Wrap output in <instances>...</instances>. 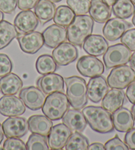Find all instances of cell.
I'll return each instance as SVG.
<instances>
[{
	"mask_svg": "<svg viewBox=\"0 0 135 150\" xmlns=\"http://www.w3.org/2000/svg\"><path fill=\"white\" fill-rule=\"evenodd\" d=\"M105 148L107 150H128L129 149L127 145L124 143L121 139L116 135L115 138L109 139L106 142L105 145Z\"/></svg>",
	"mask_w": 135,
	"mask_h": 150,
	"instance_id": "8d00e7d4",
	"label": "cell"
},
{
	"mask_svg": "<svg viewBox=\"0 0 135 150\" xmlns=\"http://www.w3.org/2000/svg\"><path fill=\"white\" fill-rule=\"evenodd\" d=\"M64 83L70 105L75 109H83L88 101L87 83L85 79L78 76H72L65 78Z\"/></svg>",
	"mask_w": 135,
	"mask_h": 150,
	"instance_id": "3957f363",
	"label": "cell"
},
{
	"mask_svg": "<svg viewBox=\"0 0 135 150\" xmlns=\"http://www.w3.org/2000/svg\"><path fill=\"white\" fill-rule=\"evenodd\" d=\"M53 57L57 65L66 66L76 60L78 50L73 44L64 42L54 48Z\"/></svg>",
	"mask_w": 135,
	"mask_h": 150,
	"instance_id": "4fadbf2b",
	"label": "cell"
},
{
	"mask_svg": "<svg viewBox=\"0 0 135 150\" xmlns=\"http://www.w3.org/2000/svg\"><path fill=\"white\" fill-rule=\"evenodd\" d=\"M72 135V130L64 124L53 126L48 135V144L50 149H62L66 146Z\"/></svg>",
	"mask_w": 135,
	"mask_h": 150,
	"instance_id": "7c38bea8",
	"label": "cell"
},
{
	"mask_svg": "<svg viewBox=\"0 0 135 150\" xmlns=\"http://www.w3.org/2000/svg\"><path fill=\"white\" fill-rule=\"evenodd\" d=\"M19 97L25 105L32 110H38L43 107L46 97L38 87L30 86L21 89Z\"/></svg>",
	"mask_w": 135,
	"mask_h": 150,
	"instance_id": "9c48e42d",
	"label": "cell"
},
{
	"mask_svg": "<svg viewBox=\"0 0 135 150\" xmlns=\"http://www.w3.org/2000/svg\"><path fill=\"white\" fill-rule=\"evenodd\" d=\"M35 66L38 73L41 75L54 73L57 69V64L53 57L48 54H43L38 57Z\"/></svg>",
	"mask_w": 135,
	"mask_h": 150,
	"instance_id": "f546056e",
	"label": "cell"
},
{
	"mask_svg": "<svg viewBox=\"0 0 135 150\" xmlns=\"http://www.w3.org/2000/svg\"><path fill=\"white\" fill-rule=\"evenodd\" d=\"M3 149L5 150H26L27 146L23 140L17 138H9L5 141Z\"/></svg>",
	"mask_w": 135,
	"mask_h": 150,
	"instance_id": "836d02e7",
	"label": "cell"
},
{
	"mask_svg": "<svg viewBox=\"0 0 135 150\" xmlns=\"http://www.w3.org/2000/svg\"><path fill=\"white\" fill-rule=\"evenodd\" d=\"M82 47L89 55L100 56L103 55L107 50L109 43L103 36L91 35L85 39Z\"/></svg>",
	"mask_w": 135,
	"mask_h": 150,
	"instance_id": "d6986e66",
	"label": "cell"
},
{
	"mask_svg": "<svg viewBox=\"0 0 135 150\" xmlns=\"http://www.w3.org/2000/svg\"><path fill=\"white\" fill-rule=\"evenodd\" d=\"M103 2H105V3L108 5L109 6H113V5L115 3V2L117 1V0H102Z\"/></svg>",
	"mask_w": 135,
	"mask_h": 150,
	"instance_id": "f6af8a7d",
	"label": "cell"
},
{
	"mask_svg": "<svg viewBox=\"0 0 135 150\" xmlns=\"http://www.w3.org/2000/svg\"><path fill=\"white\" fill-rule=\"evenodd\" d=\"M125 100V93L123 89H113L109 91L102 99L101 106L109 112L113 113L123 107Z\"/></svg>",
	"mask_w": 135,
	"mask_h": 150,
	"instance_id": "44dd1931",
	"label": "cell"
},
{
	"mask_svg": "<svg viewBox=\"0 0 135 150\" xmlns=\"http://www.w3.org/2000/svg\"><path fill=\"white\" fill-rule=\"evenodd\" d=\"M4 132L3 130V127H2V125L0 124V145H1L2 141L4 140Z\"/></svg>",
	"mask_w": 135,
	"mask_h": 150,
	"instance_id": "ee69618b",
	"label": "cell"
},
{
	"mask_svg": "<svg viewBox=\"0 0 135 150\" xmlns=\"http://www.w3.org/2000/svg\"><path fill=\"white\" fill-rule=\"evenodd\" d=\"M17 6V0H0V10L6 14H12Z\"/></svg>",
	"mask_w": 135,
	"mask_h": 150,
	"instance_id": "74e56055",
	"label": "cell"
},
{
	"mask_svg": "<svg viewBox=\"0 0 135 150\" xmlns=\"http://www.w3.org/2000/svg\"><path fill=\"white\" fill-rule=\"evenodd\" d=\"M48 1L53 2V3H58V2L61 1L62 0H48Z\"/></svg>",
	"mask_w": 135,
	"mask_h": 150,
	"instance_id": "681fc988",
	"label": "cell"
},
{
	"mask_svg": "<svg viewBox=\"0 0 135 150\" xmlns=\"http://www.w3.org/2000/svg\"><path fill=\"white\" fill-rule=\"evenodd\" d=\"M124 142L129 149H135V128L127 132L124 136Z\"/></svg>",
	"mask_w": 135,
	"mask_h": 150,
	"instance_id": "ab89813d",
	"label": "cell"
},
{
	"mask_svg": "<svg viewBox=\"0 0 135 150\" xmlns=\"http://www.w3.org/2000/svg\"><path fill=\"white\" fill-rule=\"evenodd\" d=\"M40 0H17V6L22 11L35 8Z\"/></svg>",
	"mask_w": 135,
	"mask_h": 150,
	"instance_id": "f35d334b",
	"label": "cell"
},
{
	"mask_svg": "<svg viewBox=\"0 0 135 150\" xmlns=\"http://www.w3.org/2000/svg\"><path fill=\"white\" fill-rule=\"evenodd\" d=\"M112 6L115 16L123 19H129L135 11L134 5L131 0H117Z\"/></svg>",
	"mask_w": 135,
	"mask_h": 150,
	"instance_id": "83f0119b",
	"label": "cell"
},
{
	"mask_svg": "<svg viewBox=\"0 0 135 150\" xmlns=\"http://www.w3.org/2000/svg\"><path fill=\"white\" fill-rule=\"evenodd\" d=\"M56 6L48 0H40L35 7V13L41 25H45L53 19L56 12Z\"/></svg>",
	"mask_w": 135,
	"mask_h": 150,
	"instance_id": "484cf974",
	"label": "cell"
},
{
	"mask_svg": "<svg viewBox=\"0 0 135 150\" xmlns=\"http://www.w3.org/2000/svg\"><path fill=\"white\" fill-rule=\"evenodd\" d=\"M4 13L2 12L1 10H0V23H1L2 21L4 20Z\"/></svg>",
	"mask_w": 135,
	"mask_h": 150,
	"instance_id": "7dc6e473",
	"label": "cell"
},
{
	"mask_svg": "<svg viewBox=\"0 0 135 150\" xmlns=\"http://www.w3.org/2000/svg\"><path fill=\"white\" fill-rule=\"evenodd\" d=\"M89 13L93 20L99 23H106L111 16L110 6L102 0H92Z\"/></svg>",
	"mask_w": 135,
	"mask_h": 150,
	"instance_id": "d4e9b609",
	"label": "cell"
},
{
	"mask_svg": "<svg viewBox=\"0 0 135 150\" xmlns=\"http://www.w3.org/2000/svg\"><path fill=\"white\" fill-rule=\"evenodd\" d=\"M131 1L134 4V5H135V0H131Z\"/></svg>",
	"mask_w": 135,
	"mask_h": 150,
	"instance_id": "f907efd6",
	"label": "cell"
},
{
	"mask_svg": "<svg viewBox=\"0 0 135 150\" xmlns=\"http://www.w3.org/2000/svg\"><path fill=\"white\" fill-rule=\"evenodd\" d=\"M135 81V71L131 66L123 65L114 68L107 79V83L112 89H124Z\"/></svg>",
	"mask_w": 135,
	"mask_h": 150,
	"instance_id": "8992f818",
	"label": "cell"
},
{
	"mask_svg": "<svg viewBox=\"0 0 135 150\" xmlns=\"http://www.w3.org/2000/svg\"><path fill=\"white\" fill-rule=\"evenodd\" d=\"M109 90V86L104 77H92L87 85V98L94 103H99Z\"/></svg>",
	"mask_w": 135,
	"mask_h": 150,
	"instance_id": "9a60e30c",
	"label": "cell"
},
{
	"mask_svg": "<svg viewBox=\"0 0 135 150\" xmlns=\"http://www.w3.org/2000/svg\"><path fill=\"white\" fill-rule=\"evenodd\" d=\"M68 6L73 10L76 15H83L90 11L91 1L90 0H66Z\"/></svg>",
	"mask_w": 135,
	"mask_h": 150,
	"instance_id": "d6a6232c",
	"label": "cell"
},
{
	"mask_svg": "<svg viewBox=\"0 0 135 150\" xmlns=\"http://www.w3.org/2000/svg\"><path fill=\"white\" fill-rule=\"evenodd\" d=\"M18 35L15 25L7 21H2L0 23V50L7 47Z\"/></svg>",
	"mask_w": 135,
	"mask_h": 150,
	"instance_id": "4316f807",
	"label": "cell"
},
{
	"mask_svg": "<svg viewBox=\"0 0 135 150\" xmlns=\"http://www.w3.org/2000/svg\"><path fill=\"white\" fill-rule=\"evenodd\" d=\"M94 21L87 15H77L67 28V38L74 45L82 47L86 38L92 35Z\"/></svg>",
	"mask_w": 135,
	"mask_h": 150,
	"instance_id": "7a4b0ae2",
	"label": "cell"
},
{
	"mask_svg": "<svg viewBox=\"0 0 135 150\" xmlns=\"http://www.w3.org/2000/svg\"><path fill=\"white\" fill-rule=\"evenodd\" d=\"M131 112H132V116H133L134 118V120H135V103L133 104V105H132V107L131 108Z\"/></svg>",
	"mask_w": 135,
	"mask_h": 150,
	"instance_id": "bcb514c9",
	"label": "cell"
},
{
	"mask_svg": "<svg viewBox=\"0 0 135 150\" xmlns=\"http://www.w3.org/2000/svg\"><path fill=\"white\" fill-rule=\"evenodd\" d=\"M132 24H133V25H134V27H135V11H134V13L133 17H132Z\"/></svg>",
	"mask_w": 135,
	"mask_h": 150,
	"instance_id": "c3c4849f",
	"label": "cell"
},
{
	"mask_svg": "<svg viewBox=\"0 0 135 150\" xmlns=\"http://www.w3.org/2000/svg\"><path fill=\"white\" fill-rule=\"evenodd\" d=\"M114 128L120 132H127L134 127V120L128 108L121 107L112 114Z\"/></svg>",
	"mask_w": 135,
	"mask_h": 150,
	"instance_id": "ffe728a7",
	"label": "cell"
},
{
	"mask_svg": "<svg viewBox=\"0 0 135 150\" xmlns=\"http://www.w3.org/2000/svg\"><path fill=\"white\" fill-rule=\"evenodd\" d=\"M38 87L44 93L50 95L55 92L64 93V81L60 75L56 74H48L43 75L37 81Z\"/></svg>",
	"mask_w": 135,
	"mask_h": 150,
	"instance_id": "2e32d148",
	"label": "cell"
},
{
	"mask_svg": "<svg viewBox=\"0 0 135 150\" xmlns=\"http://www.w3.org/2000/svg\"><path fill=\"white\" fill-rule=\"evenodd\" d=\"M121 41L131 51L135 52V28L126 30L121 37Z\"/></svg>",
	"mask_w": 135,
	"mask_h": 150,
	"instance_id": "d590c367",
	"label": "cell"
},
{
	"mask_svg": "<svg viewBox=\"0 0 135 150\" xmlns=\"http://www.w3.org/2000/svg\"><path fill=\"white\" fill-rule=\"evenodd\" d=\"M23 85L17 75L10 73L0 79V91L4 95H15L21 90Z\"/></svg>",
	"mask_w": 135,
	"mask_h": 150,
	"instance_id": "cb8c5ba5",
	"label": "cell"
},
{
	"mask_svg": "<svg viewBox=\"0 0 135 150\" xmlns=\"http://www.w3.org/2000/svg\"><path fill=\"white\" fill-rule=\"evenodd\" d=\"M89 150H105V146L101 143H93L88 146Z\"/></svg>",
	"mask_w": 135,
	"mask_h": 150,
	"instance_id": "b9f144b4",
	"label": "cell"
},
{
	"mask_svg": "<svg viewBox=\"0 0 135 150\" xmlns=\"http://www.w3.org/2000/svg\"><path fill=\"white\" fill-rule=\"evenodd\" d=\"M17 39L21 50L29 54L37 53L45 45L43 34L37 31L19 34Z\"/></svg>",
	"mask_w": 135,
	"mask_h": 150,
	"instance_id": "30bf717a",
	"label": "cell"
},
{
	"mask_svg": "<svg viewBox=\"0 0 135 150\" xmlns=\"http://www.w3.org/2000/svg\"><path fill=\"white\" fill-rule=\"evenodd\" d=\"M77 69L82 76L94 77L101 76L105 70L104 64L96 56L88 55L80 58L77 62Z\"/></svg>",
	"mask_w": 135,
	"mask_h": 150,
	"instance_id": "52a82bcc",
	"label": "cell"
},
{
	"mask_svg": "<svg viewBox=\"0 0 135 150\" xmlns=\"http://www.w3.org/2000/svg\"><path fill=\"white\" fill-rule=\"evenodd\" d=\"M89 146V140L80 132H76L72 134L66 145L67 150H86Z\"/></svg>",
	"mask_w": 135,
	"mask_h": 150,
	"instance_id": "4dcf8cb0",
	"label": "cell"
},
{
	"mask_svg": "<svg viewBox=\"0 0 135 150\" xmlns=\"http://www.w3.org/2000/svg\"><path fill=\"white\" fill-rule=\"evenodd\" d=\"M132 27L128 21L121 18L109 19L103 28V33L104 37L109 41H116L121 38L126 30Z\"/></svg>",
	"mask_w": 135,
	"mask_h": 150,
	"instance_id": "8fae6325",
	"label": "cell"
},
{
	"mask_svg": "<svg viewBox=\"0 0 135 150\" xmlns=\"http://www.w3.org/2000/svg\"><path fill=\"white\" fill-rule=\"evenodd\" d=\"M26 146L28 150L50 149L46 136L37 134H31L28 139Z\"/></svg>",
	"mask_w": 135,
	"mask_h": 150,
	"instance_id": "1f68e13d",
	"label": "cell"
},
{
	"mask_svg": "<svg viewBox=\"0 0 135 150\" xmlns=\"http://www.w3.org/2000/svg\"><path fill=\"white\" fill-rule=\"evenodd\" d=\"M28 128L31 133L48 136L53 123L47 116L43 115H33L28 119Z\"/></svg>",
	"mask_w": 135,
	"mask_h": 150,
	"instance_id": "603a6c76",
	"label": "cell"
},
{
	"mask_svg": "<svg viewBox=\"0 0 135 150\" xmlns=\"http://www.w3.org/2000/svg\"><path fill=\"white\" fill-rule=\"evenodd\" d=\"M4 132L6 138H21L28 133V124L25 118L11 116L2 124Z\"/></svg>",
	"mask_w": 135,
	"mask_h": 150,
	"instance_id": "ba28073f",
	"label": "cell"
},
{
	"mask_svg": "<svg viewBox=\"0 0 135 150\" xmlns=\"http://www.w3.org/2000/svg\"><path fill=\"white\" fill-rule=\"evenodd\" d=\"M13 69V64L9 57L5 54H0V77L10 74Z\"/></svg>",
	"mask_w": 135,
	"mask_h": 150,
	"instance_id": "e575fe53",
	"label": "cell"
},
{
	"mask_svg": "<svg viewBox=\"0 0 135 150\" xmlns=\"http://www.w3.org/2000/svg\"><path fill=\"white\" fill-rule=\"evenodd\" d=\"M22 100L14 95H4L0 98V114L4 116H19L25 112Z\"/></svg>",
	"mask_w": 135,
	"mask_h": 150,
	"instance_id": "5bb4252c",
	"label": "cell"
},
{
	"mask_svg": "<svg viewBox=\"0 0 135 150\" xmlns=\"http://www.w3.org/2000/svg\"><path fill=\"white\" fill-rule=\"evenodd\" d=\"M129 63H130V66H131L132 69L135 71V52L131 55V59L129 60Z\"/></svg>",
	"mask_w": 135,
	"mask_h": 150,
	"instance_id": "7bdbcfd3",
	"label": "cell"
},
{
	"mask_svg": "<svg viewBox=\"0 0 135 150\" xmlns=\"http://www.w3.org/2000/svg\"><path fill=\"white\" fill-rule=\"evenodd\" d=\"M43 36L46 47L55 48L67 40V29L62 26L53 24L44 30Z\"/></svg>",
	"mask_w": 135,
	"mask_h": 150,
	"instance_id": "ac0fdd59",
	"label": "cell"
},
{
	"mask_svg": "<svg viewBox=\"0 0 135 150\" xmlns=\"http://www.w3.org/2000/svg\"><path fill=\"white\" fill-rule=\"evenodd\" d=\"M82 112L87 123L93 130L101 134H107L113 131L112 115L105 108L89 106L83 108Z\"/></svg>",
	"mask_w": 135,
	"mask_h": 150,
	"instance_id": "6da1fadb",
	"label": "cell"
},
{
	"mask_svg": "<svg viewBox=\"0 0 135 150\" xmlns=\"http://www.w3.org/2000/svg\"><path fill=\"white\" fill-rule=\"evenodd\" d=\"M70 103L64 93L55 92L46 97L42 107L43 112L52 120L62 118L70 108Z\"/></svg>",
	"mask_w": 135,
	"mask_h": 150,
	"instance_id": "277c9868",
	"label": "cell"
},
{
	"mask_svg": "<svg viewBox=\"0 0 135 150\" xmlns=\"http://www.w3.org/2000/svg\"><path fill=\"white\" fill-rule=\"evenodd\" d=\"M62 122L72 131L82 132L87 126V122L82 112L77 109L68 110L62 117Z\"/></svg>",
	"mask_w": 135,
	"mask_h": 150,
	"instance_id": "7402d4cb",
	"label": "cell"
},
{
	"mask_svg": "<svg viewBox=\"0 0 135 150\" xmlns=\"http://www.w3.org/2000/svg\"><path fill=\"white\" fill-rule=\"evenodd\" d=\"M126 96L127 99L132 104L135 103V81L132 82L128 87H127L126 91Z\"/></svg>",
	"mask_w": 135,
	"mask_h": 150,
	"instance_id": "60d3db41",
	"label": "cell"
},
{
	"mask_svg": "<svg viewBox=\"0 0 135 150\" xmlns=\"http://www.w3.org/2000/svg\"><path fill=\"white\" fill-rule=\"evenodd\" d=\"M38 21L35 13L26 10L17 14L15 18L14 25L19 34H25L34 31L38 27Z\"/></svg>",
	"mask_w": 135,
	"mask_h": 150,
	"instance_id": "e0dca14e",
	"label": "cell"
},
{
	"mask_svg": "<svg viewBox=\"0 0 135 150\" xmlns=\"http://www.w3.org/2000/svg\"><path fill=\"white\" fill-rule=\"evenodd\" d=\"M76 14L70 7L67 6H60L57 7L53 18L55 24L64 27H68L73 21Z\"/></svg>",
	"mask_w": 135,
	"mask_h": 150,
	"instance_id": "f1b7e54d",
	"label": "cell"
},
{
	"mask_svg": "<svg viewBox=\"0 0 135 150\" xmlns=\"http://www.w3.org/2000/svg\"><path fill=\"white\" fill-rule=\"evenodd\" d=\"M131 50L123 44L111 46L103 57L105 66L107 69L126 65L131 57Z\"/></svg>",
	"mask_w": 135,
	"mask_h": 150,
	"instance_id": "5b68a950",
	"label": "cell"
}]
</instances>
